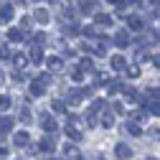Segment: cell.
Segmentation results:
<instances>
[{
    "instance_id": "cell-1",
    "label": "cell",
    "mask_w": 160,
    "mask_h": 160,
    "mask_svg": "<svg viewBox=\"0 0 160 160\" xmlns=\"http://www.w3.org/2000/svg\"><path fill=\"white\" fill-rule=\"evenodd\" d=\"M48 74H41V76H36L33 82H31V97H43L46 94V84H48Z\"/></svg>"
},
{
    "instance_id": "cell-2",
    "label": "cell",
    "mask_w": 160,
    "mask_h": 160,
    "mask_svg": "<svg viewBox=\"0 0 160 160\" xmlns=\"http://www.w3.org/2000/svg\"><path fill=\"white\" fill-rule=\"evenodd\" d=\"M38 150H41V152H46V155L56 150V140L51 137V132H48V135H46V137L41 140V145H38Z\"/></svg>"
},
{
    "instance_id": "cell-3",
    "label": "cell",
    "mask_w": 160,
    "mask_h": 160,
    "mask_svg": "<svg viewBox=\"0 0 160 160\" xmlns=\"http://www.w3.org/2000/svg\"><path fill=\"white\" fill-rule=\"evenodd\" d=\"M114 43H117L119 48H127V46H130V36H127V31H117V33H114Z\"/></svg>"
},
{
    "instance_id": "cell-4",
    "label": "cell",
    "mask_w": 160,
    "mask_h": 160,
    "mask_svg": "<svg viewBox=\"0 0 160 160\" xmlns=\"http://www.w3.org/2000/svg\"><path fill=\"white\" fill-rule=\"evenodd\" d=\"M13 142H15L18 148H26V145L31 142V135H28L26 130H21V132H15V137H13Z\"/></svg>"
},
{
    "instance_id": "cell-5",
    "label": "cell",
    "mask_w": 160,
    "mask_h": 160,
    "mask_svg": "<svg viewBox=\"0 0 160 160\" xmlns=\"http://www.w3.org/2000/svg\"><path fill=\"white\" fill-rule=\"evenodd\" d=\"M84 97H87V92H84V89H74V92H69V94H66L69 104H79V102H82Z\"/></svg>"
},
{
    "instance_id": "cell-6",
    "label": "cell",
    "mask_w": 160,
    "mask_h": 160,
    "mask_svg": "<svg viewBox=\"0 0 160 160\" xmlns=\"http://www.w3.org/2000/svg\"><path fill=\"white\" fill-rule=\"evenodd\" d=\"M33 21H38V23H48L51 15H48L46 8H36V10H33Z\"/></svg>"
},
{
    "instance_id": "cell-7",
    "label": "cell",
    "mask_w": 160,
    "mask_h": 160,
    "mask_svg": "<svg viewBox=\"0 0 160 160\" xmlns=\"http://www.w3.org/2000/svg\"><path fill=\"white\" fill-rule=\"evenodd\" d=\"M112 69H114V71H125V69H127V61H125V56L114 53V56H112Z\"/></svg>"
},
{
    "instance_id": "cell-8",
    "label": "cell",
    "mask_w": 160,
    "mask_h": 160,
    "mask_svg": "<svg viewBox=\"0 0 160 160\" xmlns=\"http://www.w3.org/2000/svg\"><path fill=\"white\" fill-rule=\"evenodd\" d=\"M10 18H13V5L3 3V5H0V23H8Z\"/></svg>"
},
{
    "instance_id": "cell-9",
    "label": "cell",
    "mask_w": 160,
    "mask_h": 160,
    "mask_svg": "<svg viewBox=\"0 0 160 160\" xmlns=\"http://www.w3.org/2000/svg\"><path fill=\"white\" fill-rule=\"evenodd\" d=\"M41 127H43L46 132H56V127H58V125H56V119H53V117L43 114V119H41Z\"/></svg>"
},
{
    "instance_id": "cell-10",
    "label": "cell",
    "mask_w": 160,
    "mask_h": 160,
    "mask_svg": "<svg viewBox=\"0 0 160 160\" xmlns=\"http://www.w3.org/2000/svg\"><path fill=\"white\" fill-rule=\"evenodd\" d=\"M13 127V117H0V137H5Z\"/></svg>"
},
{
    "instance_id": "cell-11",
    "label": "cell",
    "mask_w": 160,
    "mask_h": 160,
    "mask_svg": "<svg viewBox=\"0 0 160 160\" xmlns=\"http://www.w3.org/2000/svg\"><path fill=\"white\" fill-rule=\"evenodd\" d=\"M125 21H127V28L130 31H142V21H140L137 15H127Z\"/></svg>"
},
{
    "instance_id": "cell-12",
    "label": "cell",
    "mask_w": 160,
    "mask_h": 160,
    "mask_svg": "<svg viewBox=\"0 0 160 160\" xmlns=\"http://www.w3.org/2000/svg\"><path fill=\"white\" fill-rule=\"evenodd\" d=\"M114 155H117V158H122V160H125V158H132V150H130V148H127L125 142H119V145L114 148Z\"/></svg>"
},
{
    "instance_id": "cell-13",
    "label": "cell",
    "mask_w": 160,
    "mask_h": 160,
    "mask_svg": "<svg viewBox=\"0 0 160 160\" xmlns=\"http://www.w3.org/2000/svg\"><path fill=\"white\" fill-rule=\"evenodd\" d=\"M28 61H31V56H26V53H13V64H15V69H23Z\"/></svg>"
},
{
    "instance_id": "cell-14",
    "label": "cell",
    "mask_w": 160,
    "mask_h": 160,
    "mask_svg": "<svg viewBox=\"0 0 160 160\" xmlns=\"http://www.w3.org/2000/svg\"><path fill=\"white\" fill-rule=\"evenodd\" d=\"M46 66L51 69V71H61V66H64V61L58 56H51V58H46Z\"/></svg>"
},
{
    "instance_id": "cell-15",
    "label": "cell",
    "mask_w": 160,
    "mask_h": 160,
    "mask_svg": "<svg viewBox=\"0 0 160 160\" xmlns=\"http://www.w3.org/2000/svg\"><path fill=\"white\" fill-rule=\"evenodd\" d=\"M122 94L130 99V102H140V99H142V97H140V92H135L132 87H125V89H122Z\"/></svg>"
},
{
    "instance_id": "cell-16",
    "label": "cell",
    "mask_w": 160,
    "mask_h": 160,
    "mask_svg": "<svg viewBox=\"0 0 160 160\" xmlns=\"http://www.w3.org/2000/svg\"><path fill=\"white\" fill-rule=\"evenodd\" d=\"M94 21H97V26H112V15H107V13H97Z\"/></svg>"
},
{
    "instance_id": "cell-17",
    "label": "cell",
    "mask_w": 160,
    "mask_h": 160,
    "mask_svg": "<svg viewBox=\"0 0 160 160\" xmlns=\"http://www.w3.org/2000/svg\"><path fill=\"white\" fill-rule=\"evenodd\" d=\"M23 38H26V36H23L21 28H10V31H8V41H15V43H18V41H23Z\"/></svg>"
},
{
    "instance_id": "cell-18",
    "label": "cell",
    "mask_w": 160,
    "mask_h": 160,
    "mask_svg": "<svg viewBox=\"0 0 160 160\" xmlns=\"http://www.w3.org/2000/svg\"><path fill=\"white\" fill-rule=\"evenodd\" d=\"M31 61H33V64H43V53H41V48H38V46L31 48Z\"/></svg>"
},
{
    "instance_id": "cell-19",
    "label": "cell",
    "mask_w": 160,
    "mask_h": 160,
    "mask_svg": "<svg viewBox=\"0 0 160 160\" xmlns=\"http://www.w3.org/2000/svg\"><path fill=\"white\" fill-rule=\"evenodd\" d=\"M125 130H127V132H130L132 137H137L140 132H142V130H140V125H137V119H135V122H132V119H130V122L125 125Z\"/></svg>"
},
{
    "instance_id": "cell-20",
    "label": "cell",
    "mask_w": 160,
    "mask_h": 160,
    "mask_svg": "<svg viewBox=\"0 0 160 160\" xmlns=\"http://www.w3.org/2000/svg\"><path fill=\"white\" fill-rule=\"evenodd\" d=\"M64 155H66V158H74V160H76V158H82L79 148H74V145H66V148H64Z\"/></svg>"
},
{
    "instance_id": "cell-21",
    "label": "cell",
    "mask_w": 160,
    "mask_h": 160,
    "mask_svg": "<svg viewBox=\"0 0 160 160\" xmlns=\"http://www.w3.org/2000/svg\"><path fill=\"white\" fill-rule=\"evenodd\" d=\"M69 76H71V82H76V84H79V82H84V71H82V66H79V69H71Z\"/></svg>"
},
{
    "instance_id": "cell-22",
    "label": "cell",
    "mask_w": 160,
    "mask_h": 160,
    "mask_svg": "<svg viewBox=\"0 0 160 160\" xmlns=\"http://www.w3.org/2000/svg\"><path fill=\"white\" fill-rule=\"evenodd\" d=\"M51 109L58 112V114H64V112H66V104L61 102V99H53V102H51Z\"/></svg>"
},
{
    "instance_id": "cell-23",
    "label": "cell",
    "mask_w": 160,
    "mask_h": 160,
    "mask_svg": "<svg viewBox=\"0 0 160 160\" xmlns=\"http://www.w3.org/2000/svg\"><path fill=\"white\" fill-rule=\"evenodd\" d=\"M79 66H82V71H84V74L94 71V61H92V58H82V64H79Z\"/></svg>"
},
{
    "instance_id": "cell-24",
    "label": "cell",
    "mask_w": 160,
    "mask_h": 160,
    "mask_svg": "<svg viewBox=\"0 0 160 160\" xmlns=\"http://www.w3.org/2000/svg\"><path fill=\"white\" fill-rule=\"evenodd\" d=\"M66 135H69V140H82V132H79L76 127H71V122H69V127H66Z\"/></svg>"
},
{
    "instance_id": "cell-25",
    "label": "cell",
    "mask_w": 160,
    "mask_h": 160,
    "mask_svg": "<svg viewBox=\"0 0 160 160\" xmlns=\"http://www.w3.org/2000/svg\"><path fill=\"white\" fill-rule=\"evenodd\" d=\"M79 10H82V13H92L94 3H92V0H82V3H79Z\"/></svg>"
},
{
    "instance_id": "cell-26",
    "label": "cell",
    "mask_w": 160,
    "mask_h": 160,
    "mask_svg": "<svg viewBox=\"0 0 160 160\" xmlns=\"http://www.w3.org/2000/svg\"><path fill=\"white\" fill-rule=\"evenodd\" d=\"M0 58H3V61H8V58H13V53H10V48H8L5 43H0Z\"/></svg>"
},
{
    "instance_id": "cell-27",
    "label": "cell",
    "mask_w": 160,
    "mask_h": 160,
    "mask_svg": "<svg viewBox=\"0 0 160 160\" xmlns=\"http://www.w3.org/2000/svg\"><path fill=\"white\" fill-rule=\"evenodd\" d=\"M114 125V117H112V112H104V117H102V127H112Z\"/></svg>"
},
{
    "instance_id": "cell-28",
    "label": "cell",
    "mask_w": 160,
    "mask_h": 160,
    "mask_svg": "<svg viewBox=\"0 0 160 160\" xmlns=\"http://www.w3.org/2000/svg\"><path fill=\"white\" fill-rule=\"evenodd\" d=\"M18 119H21L23 125H26V122H31V112H28V107H23V109H21V117H18Z\"/></svg>"
},
{
    "instance_id": "cell-29",
    "label": "cell",
    "mask_w": 160,
    "mask_h": 160,
    "mask_svg": "<svg viewBox=\"0 0 160 160\" xmlns=\"http://www.w3.org/2000/svg\"><path fill=\"white\" fill-rule=\"evenodd\" d=\"M8 107H10V97H5V94H3V97H0V112H5Z\"/></svg>"
},
{
    "instance_id": "cell-30",
    "label": "cell",
    "mask_w": 160,
    "mask_h": 160,
    "mask_svg": "<svg viewBox=\"0 0 160 160\" xmlns=\"http://www.w3.org/2000/svg\"><path fill=\"white\" fill-rule=\"evenodd\" d=\"M125 71H127V76H130V79H137V76H140V69H137V66H127Z\"/></svg>"
},
{
    "instance_id": "cell-31",
    "label": "cell",
    "mask_w": 160,
    "mask_h": 160,
    "mask_svg": "<svg viewBox=\"0 0 160 160\" xmlns=\"http://www.w3.org/2000/svg\"><path fill=\"white\" fill-rule=\"evenodd\" d=\"M107 89H109V92H119V89H122V84H119V82H109Z\"/></svg>"
},
{
    "instance_id": "cell-32",
    "label": "cell",
    "mask_w": 160,
    "mask_h": 160,
    "mask_svg": "<svg viewBox=\"0 0 160 160\" xmlns=\"http://www.w3.org/2000/svg\"><path fill=\"white\" fill-rule=\"evenodd\" d=\"M36 43H46V36L43 33H36Z\"/></svg>"
},
{
    "instance_id": "cell-33",
    "label": "cell",
    "mask_w": 160,
    "mask_h": 160,
    "mask_svg": "<svg viewBox=\"0 0 160 160\" xmlns=\"http://www.w3.org/2000/svg\"><path fill=\"white\" fill-rule=\"evenodd\" d=\"M152 64H155V66L160 69V53H152Z\"/></svg>"
},
{
    "instance_id": "cell-34",
    "label": "cell",
    "mask_w": 160,
    "mask_h": 160,
    "mask_svg": "<svg viewBox=\"0 0 160 160\" xmlns=\"http://www.w3.org/2000/svg\"><path fill=\"white\" fill-rule=\"evenodd\" d=\"M150 137H155V140H160V130H150Z\"/></svg>"
},
{
    "instance_id": "cell-35",
    "label": "cell",
    "mask_w": 160,
    "mask_h": 160,
    "mask_svg": "<svg viewBox=\"0 0 160 160\" xmlns=\"http://www.w3.org/2000/svg\"><path fill=\"white\" fill-rule=\"evenodd\" d=\"M107 3H114V5H119V0H107Z\"/></svg>"
},
{
    "instance_id": "cell-36",
    "label": "cell",
    "mask_w": 160,
    "mask_h": 160,
    "mask_svg": "<svg viewBox=\"0 0 160 160\" xmlns=\"http://www.w3.org/2000/svg\"><path fill=\"white\" fill-rule=\"evenodd\" d=\"M0 84H3V71H0Z\"/></svg>"
},
{
    "instance_id": "cell-37",
    "label": "cell",
    "mask_w": 160,
    "mask_h": 160,
    "mask_svg": "<svg viewBox=\"0 0 160 160\" xmlns=\"http://www.w3.org/2000/svg\"><path fill=\"white\" fill-rule=\"evenodd\" d=\"M33 3H41V0H33Z\"/></svg>"
}]
</instances>
